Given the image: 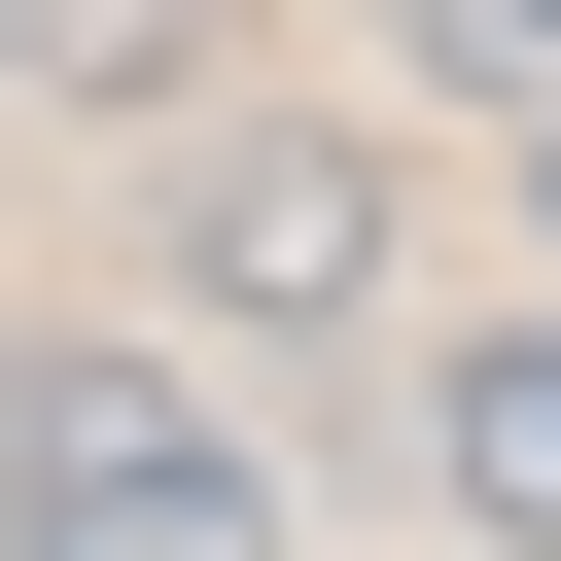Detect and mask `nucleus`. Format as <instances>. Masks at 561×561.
Returning <instances> with one entry per match:
<instances>
[{
	"label": "nucleus",
	"mask_w": 561,
	"mask_h": 561,
	"mask_svg": "<svg viewBox=\"0 0 561 561\" xmlns=\"http://www.w3.org/2000/svg\"><path fill=\"white\" fill-rule=\"evenodd\" d=\"M386 35H421L456 105H561V0H386Z\"/></svg>",
	"instance_id": "4"
},
{
	"label": "nucleus",
	"mask_w": 561,
	"mask_h": 561,
	"mask_svg": "<svg viewBox=\"0 0 561 561\" xmlns=\"http://www.w3.org/2000/svg\"><path fill=\"white\" fill-rule=\"evenodd\" d=\"M0 70H35V0H0Z\"/></svg>",
	"instance_id": "6"
},
{
	"label": "nucleus",
	"mask_w": 561,
	"mask_h": 561,
	"mask_svg": "<svg viewBox=\"0 0 561 561\" xmlns=\"http://www.w3.org/2000/svg\"><path fill=\"white\" fill-rule=\"evenodd\" d=\"M0 561H280V421H210L140 316L0 351Z\"/></svg>",
	"instance_id": "1"
},
{
	"label": "nucleus",
	"mask_w": 561,
	"mask_h": 561,
	"mask_svg": "<svg viewBox=\"0 0 561 561\" xmlns=\"http://www.w3.org/2000/svg\"><path fill=\"white\" fill-rule=\"evenodd\" d=\"M386 280V140H175V316H351Z\"/></svg>",
	"instance_id": "2"
},
{
	"label": "nucleus",
	"mask_w": 561,
	"mask_h": 561,
	"mask_svg": "<svg viewBox=\"0 0 561 561\" xmlns=\"http://www.w3.org/2000/svg\"><path fill=\"white\" fill-rule=\"evenodd\" d=\"M456 526H491V561H561V316H491V351H456Z\"/></svg>",
	"instance_id": "3"
},
{
	"label": "nucleus",
	"mask_w": 561,
	"mask_h": 561,
	"mask_svg": "<svg viewBox=\"0 0 561 561\" xmlns=\"http://www.w3.org/2000/svg\"><path fill=\"white\" fill-rule=\"evenodd\" d=\"M526 175H561V105H526Z\"/></svg>",
	"instance_id": "5"
}]
</instances>
